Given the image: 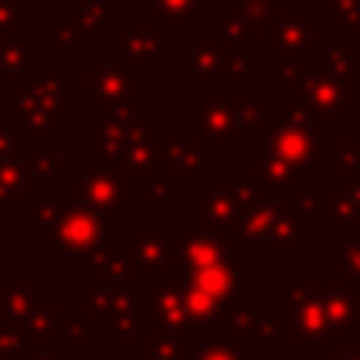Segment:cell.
Listing matches in <instances>:
<instances>
[{"instance_id":"5","label":"cell","mask_w":360,"mask_h":360,"mask_svg":"<svg viewBox=\"0 0 360 360\" xmlns=\"http://www.w3.org/2000/svg\"><path fill=\"white\" fill-rule=\"evenodd\" d=\"M104 245H110V219L68 202L48 231L45 253L48 256L73 253V256L87 259L90 253L101 250Z\"/></svg>"},{"instance_id":"13","label":"cell","mask_w":360,"mask_h":360,"mask_svg":"<svg viewBox=\"0 0 360 360\" xmlns=\"http://www.w3.org/2000/svg\"><path fill=\"white\" fill-rule=\"evenodd\" d=\"M146 295V307H143V329L146 332H191L188 329V315H186V295H183V284L172 281H152L143 290Z\"/></svg>"},{"instance_id":"46","label":"cell","mask_w":360,"mask_h":360,"mask_svg":"<svg viewBox=\"0 0 360 360\" xmlns=\"http://www.w3.org/2000/svg\"><path fill=\"white\" fill-rule=\"evenodd\" d=\"M329 22L340 28L343 37H360V0H335L329 3Z\"/></svg>"},{"instance_id":"30","label":"cell","mask_w":360,"mask_h":360,"mask_svg":"<svg viewBox=\"0 0 360 360\" xmlns=\"http://www.w3.org/2000/svg\"><path fill=\"white\" fill-rule=\"evenodd\" d=\"M59 323H62L59 307L45 301V304H39V307L28 315V321L22 323V332H25V338L34 343V349H48V346H56Z\"/></svg>"},{"instance_id":"63","label":"cell","mask_w":360,"mask_h":360,"mask_svg":"<svg viewBox=\"0 0 360 360\" xmlns=\"http://www.w3.org/2000/svg\"><path fill=\"white\" fill-rule=\"evenodd\" d=\"M357 329H360V326H357Z\"/></svg>"},{"instance_id":"28","label":"cell","mask_w":360,"mask_h":360,"mask_svg":"<svg viewBox=\"0 0 360 360\" xmlns=\"http://www.w3.org/2000/svg\"><path fill=\"white\" fill-rule=\"evenodd\" d=\"M323 219L340 236L360 239V208L340 188H326V211H323Z\"/></svg>"},{"instance_id":"54","label":"cell","mask_w":360,"mask_h":360,"mask_svg":"<svg viewBox=\"0 0 360 360\" xmlns=\"http://www.w3.org/2000/svg\"><path fill=\"white\" fill-rule=\"evenodd\" d=\"M149 202L152 205H172L174 202V186L169 177L158 174L149 180Z\"/></svg>"},{"instance_id":"48","label":"cell","mask_w":360,"mask_h":360,"mask_svg":"<svg viewBox=\"0 0 360 360\" xmlns=\"http://www.w3.org/2000/svg\"><path fill=\"white\" fill-rule=\"evenodd\" d=\"M309 70V56H276V82L281 87H295Z\"/></svg>"},{"instance_id":"25","label":"cell","mask_w":360,"mask_h":360,"mask_svg":"<svg viewBox=\"0 0 360 360\" xmlns=\"http://www.w3.org/2000/svg\"><path fill=\"white\" fill-rule=\"evenodd\" d=\"M48 298L28 278H0V321L22 326L28 315Z\"/></svg>"},{"instance_id":"19","label":"cell","mask_w":360,"mask_h":360,"mask_svg":"<svg viewBox=\"0 0 360 360\" xmlns=\"http://www.w3.org/2000/svg\"><path fill=\"white\" fill-rule=\"evenodd\" d=\"M222 56L225 51L214 37H188L186 39V84L217 90L222 82Z\"/></svg>"},{"instance_id":"33","label":"cell","mask_w":360,"mask_h":360,"mask_svg":"<svg viewBox=\"0 0 360 360\" xmlns=\"http://www.w3.org/2000/svg\"><path fill=\"white\" fill-rule=\"evenodd\" d=\"M326 259L329 267L338 270V278L360 287V239H346V236L332 239L326 248Z\"/></svg>"},{"instance_id":"50","label":"cell","mask_w":360,"mask_h":360,"mask_svg":"<svg viewBox=\"0 0 360 360\" xmlns=\"http://www.w3.org/2000/svg\"><path fill=\"white\" fill-rule=\"evenodd\" d=\"M188 360H245L242 352L233 343H205V346H194L191 343V357Z\"/></svg>"},{"instance_id":"49","label":"cell","mask_w":360,"mask_h":360,"mask_svg":"<svg viewBox=\"0 0 360 360\" xmlns=\"http://www.w3.org/2000/svg\"><path fill=\"white\" fill-rule=\"evenodd\" d=\"M20 155H22V160L28 163V169H31V174L37 180H48V177H53L59 172V158L51 155V152L34 149V152H20Z\"/></svg>"},{"instance_id":"17","label":"cell","mask_w":360,"mask_h":360,"mask_svg":"<svg viewBox=\"0 0 360 360\" xmlns=\"http://www.w3.org/2000/svg\"><path fill=\"white\" fill-rule=\"evenodd\" d=\"M329 284V278H326ZM326 292V287H323ZM323 292L301 301L298 307L290 309V318H287V338L290 343H307V346H318V343H335V332H332V323H329V312H326V304H323Z\"/></svg>"},{"instance_id":"45","label":"cell","mask_w":360,"mask_h":360,"mask_svg":"<svg viewBox=\"0 0 360 360\" xmlns=\"http://www.w3.org/2000/svg\"><path fill=\"white\" fill-rule=\"evenodd\" d=\"M236 3H239V11H242L245 22H248L250 37L262 39L267 25H270V20H273V14L278 11L276 0H236Z\"/></svg>"},{"instance_id":"11","label":"cell","mask_w":360,"mask_h":360,"mask_svg":"<svg viewBox=\"0 0 360 360\" xmlns=\"http://www.w3.org/2000/svg\"><path fill=\"white\" fill-rule=\"evenodd\" d=\"M138 281L141 276H138L132 242H110L87 256V284H98L112 292H121V290H138L135 287Z\"/></svg>"},{"instance_id":"56","label":"cell","mask_w":360,"mask_h":360,"mask_svg":"<svg viewBox=\"0 0 360 360\" xmlns=\"http://www.w3.org/2000/svg\"><path fill=\"white\" fill-rule=\"evenodd\" d=\"M329 360H360V343H340Z\"/></svg>"},{"instance_id":"51","label":"cell","mask_w":360,"mask_h":360,"mask_svg":"<svg viewBox=\"0 0 360 360\" xmlns=\"http://www.w3.org/2000/svg\"><path fill=\"white\" fill-rule=\"evenodd\" d=\"M20 3L22 0H0V39L20 37Z\"/></svg>"},{"instance_id":"15","label":"cell","mask_w":360,"mask_h":360,"mask_svg":"<svg viewBox=\"0 0 360 360\" xmlns=\"http://www.w3.org/2000/svg\"><path fill=\"white\" fill-rule=\"evenodd\" d=\"M138 276L141 281L152 284L163 278V270H172L174 264V239L172 228H138L132 239Z\"/></svg>"},{"instance_id":"37","label":"cell","mask_w":360,"mask_h":360,"mask_svg":"<svg viewBox=\"0 0 360 360\" xmlns=\"http://www.w3.org/2000/svg\"><path fill=\"white\" fill-rule=\"evenodd\" d=\"M146 357L149 360H188L191 357V343H188V332H149V343H146Z\"/></svg>"},{"instance_id":"44","label":"cell","mask_w":360,"mask_h":360,"mask_svg":"<svg viewBox=\"0 0 360 360\" xmlns=\"http://www.w3.org/2000/svg\"><path fill=\"white\" fill-rule=\"evenodd\" d=\"M34 354V343L25 338L22 326L0 321V360H28Z\"/></svg>"},{"instance_id":"1","label":"cell","mask_w":360,"mask_h":360,"mask_svg":"<svg viewBox=\"0 0 360 360\" xmlns=\"http://www.w3.org/2000/svg\"><path fill=\"white\" fill-rule=\"evenodd\" d=\"M231 253L298 256L304 253L298 200L262 191L259 200L222 233Z\"/></svg>"},{"instance_id":"10","label":"cell","mask_w":360,"mask_h":360,"mask_svg":"<svg viewBox=\"0 0 360 360\" xmlns=\"http://www.w3.org/2000/svg\"><path fill=\"white\" fill-rule=\"evenodd\" d=\"M6 115H8V129L17 135V141L20 138H31V141L59 138V112L42 107L22 84L6 93Z\"/></svg>"},{"instance_id":"42","label":"cell","mask_w":360,"mask_h":360,"mask_svg":"<svg viewBox=\"0 0 360 360\" xmlns=\"http://www.w3.org/2000/svg\"><path fill=\"white\" fill-rule=\"evenodd\" d=\"M62 208H65V202L59 200V191L56 188H39L31 197V219L42 231H51V225L56 222V217H59Z\"/></svg>"},{"instance_id":"53","label":"cell","mask_w":360,"mask_h":360,"mask_svg":"<svg viewBox=\"0 0 360 360\" xmlns=\"http://www.w3.org/2000/svg\"><path fill=\"white\" fill-rule=\"evenodd\" d=\"M281 332H287V318H264V321L256 326V332H253V343H256V346H267V343H273Z\"/></svg>"},{"instance_id":"41","label":"cell","mask_w":360,"mask_h":360,"mask_svg":"<svg viewBox=\"0 0 360 360\" xmlns=\"http://www.w3.org/2000/svg\"><path fill=\"white\" fill-rule=\"evenodd\" d=\"M98 340V326L90 318H62L56 332V346H93Z\"/></svg>"},{"instance_id":"24","label":"cell","mask_w":360,"mask_h":360,"mask_svg":"<svg viewBox=\"0 0 360 360\" xmlns=\"http://www.w3.org/2000/svg\"><path fill=\"white\" fill-rule=\"evenodd\" d=\"M143 307H146V295L143 290H121L115 295V307L110 321V340L118 346L135 343L138 332L143 329Z\"/></svg>"},{"instance_id":"39","label":"cell","mask_w":360,"mask_h":360,"mask_svg":"<svg viewBox=\"0 0 360 360\" xmlns=\"http://www.w3.org/2000/svg\"><path fill=\"white\" fill-rule=\"evenodd\" d=\"M233 124H236V138H242V141L264 138V107L250 96H236L233 98Z\"/></svg>"},{"instance_id":"57","label":"cell","mask_w":360,"mask_h":360,"mask_svg":"<svg viewBox=\"0 0 360 360\" xmlns=\"http://www.w3.org/2000/svg\"><path fill=\"white\" fill-rule=\"evenodd\" d=\"M31 360H70L68 354H62L56 346H48V349H34Z\"/></svg>"},{"instance_id":"58","label":"cell","mask_w":360,"mask_h":360,"mask_svg":"<svg viewBox=\"0 0 360 360\" xmlns=\"http://www.w3.org/2000/svg\"><path fill=\"white\" fill-rule=\"evenodd\" d=\"M152 3H155V0H135V8H138V11H141V14H146V11H149V6H152Z\"/></svg>"},{"instance_id":"47","label":"cell","mask_w":360,"mask_h":360,"mask_svg":"<svg viewBox=\"0 0 360 360\" xmlns=\"http://www.w3.org/2000/svg\"><path fill=\"white\" fill-rule=\"evenodd\" d=\"M115 295L118 292H112L107 287L87 284L84 287V318H90V321L110 318L112 315V307H115Z\"/></svg>"},{"instance_id":"3","label":"cell","mask_w":360,"mask_h":360,"mask_svg":"<svg viewBox=\"0 0 360 360\" xmlns=\"http://www.w3.org/2000/svg\"><path fill=\"white\" fill-rule=\"evenodd\" d=\"M84 98L98 107V115L124 118L138 112V70L129 62H87Z\"/></svg>"},{"instance_id":"61","label":"cell","mask_w":360,"mask_h":360,"mask_svg":"<svg viewBox=\"0 0 360 360\" xmlns=\"http://www.w3.org/2000/svg\"><path fill=\"white\" fill-rule=\"evenodd\" d=\"M214 3H236V0H214Z\"/></svg>"},{"instance_id":"12","label":"cell","mask_w":360,"mask_h":360,"mask_svg":"<svg viewBox=\"0 0 360 360\" xmlns=\"http://www.w3.org/2000/svg\"><path fill=\"white\" fill-rule=\"evenodd\" d=\"M262 42L276 56H309L315 51V14L301 8L276 11Z\"/></svg>"},{"instance_id":"40","label":"cell","mask_w":360,"mask_h":360,"mask_svg":"<svg viewBox=\"0 0 360 360\" xmlns=\"http://www.w3.org/2000/svg\"><path fill=\"white\" fill-rule=\"evenodd\" d=\"M326 278H278L276 281V304L278 307H298L301 301L323 292Z\"/></svg>"},{"instance_id":"21","label":"cell","mask_w":360,"mask_h":360,"mask_svg":"<svg viewBox=\"0 0 360 360\" xmlns=\"http://www.w3.org/2000/svg\"><path fill=\"white\" fill-rule=\"evenodd\" d=\"M250 180L262 188V191H270V194H281V197H290V200H298L301 191H304V180L301 174L287 166L284 160L267 155L264 149H256L250 155Z\"/></svg>"},{"instance_id":"16","label":"cell","mask_w":360,"mask_h":360,"mask_svg":"<svg viewBox=\"0 0 360 360\" xmlns=\"http://www.w3.org/2000/svg\"><path fill=\"white\" fill-rule=\"evenodd\" d=\"M163 141H166L163 129L158 124L146 121L135 132V138L129 141V146H127V152H124V158L118 163V172L129 174L132 180H138V177H146V180L158 177L160 169H163Z\"/></svg>"},{"instance_id":"34","label":"cell","mask_w":360,"mask_h":360,"mask_svg":"<svg viewBox=\"0 0 360 360\" xmlns=\"http://www.w3.org/2000/svg\"><path fill=\"white\" fill-rule=\"evenodd\" d=\"M183 295H186V315H188V329H211L219 318H225L228 307L214 301L211 295L194 290V287H186L183 284Z\"/></svg>"},{"instance_id":"35","label":"cell","mask_w":360,"mask_h":360,"mask_svg":"<svg viewBox=\"0 0 360 360\" xmlns=\"http://www.w3.org/2000/svg\"><path fill=\"white\" fill-rule=\"evenodd\" d=\"M225 318H228V343H233V346L253 343V332L264 321V307H259V304H231Z\"/></svg>"},{"instance_id":"32","label":"cell","mask_w":360,"mask_h":360,"mask_svg":"<svg viewBox=\"0 0 360 360\" xmlns=\"http://www.w3.org/2000/svg\"><path fill=\"white\" fill-rule=\"evenodd\" d=\"M87 34L79 28L73 14L65 8L56 14L53 22L45 25V48L48 51H84Z\"/></svg>"},{"instance_id":"36","label":"cell","mask_w":360,"mask_h":360,"mask_svg":"<svg viewBox=\"0 0 360 360\" xmlns=\"http://www.w3.org/2000/svg\"><path fill=\"white\" fill-rule=\"evenodd\" d=\"M68 11L84 34H96L104 39L110 37V0H70Z\"/></svg>"},{"instance_id":"62","label":"cell","mask_w":360,"mask_h":360,"mask_svg":"<svg viewBox=\"0 0 360 360\" xmlns=\"http://www.w3.org/2000/svg\"><path fill=\"white\" fill-rule=\"evenodd\" d=\"M326 3H335V0H326Z\"/></svg>"},{"instance_id":"20","label":"cell","mask_w":360,"mask_h":360,"mask_svg":"<svg viewBox=\"0 0 360 360\" xmlns=\"http://www.w3.org/2000/svg\"><path fill=\"white\" fill-rule=\"evenodd\" d=\"M163 166H169L172 177H180V180L194 177V174L211 180L214 177V152L191 135H186L180 141H163Z\"/></svg>"},{"instance_id":"26","label":"cell","mask_w":360,"mask_h":360,"mask_svg":"<svg viewBox=\"0 0 360 360\" xmlns=\"http://www.w3.org/2000/svg\"><path fill=\"white\" fill-rule=\"evenodd\" d=\"M214 42L222 51H250V31L239 3H214Z\"/></svg>"},{"instance_id":"23","label":"cell","mask_w":360,"mask_h":360,"mask_svg":"<svg viewBox=\"0 0 360 360\" xmlns=\"http://www.w3.org/2000/svg\"><path fill=\"white\" fill-rule=\"evenodd\" d=\"M177 284L194 287V290L211 295L214 301L231 307L233 298H236V290H239V273H236L233 262H217V264H208V267L186 273L183 278H177Z\"/></svg>"},{"instance_id":"60","label":"cell","mask_w":360,"mask_h":360,"mask_svg":"<svg viewBox=\"0 0 360 360\" xmlns=\"http://www.w3.org/2000/svg\"><path fill=\"white\" fill-rule=\"evenodd\" d=\"M6 211H8V205H6V202H0V217H3Z\"/></svg>"},{"instance_id":"9","label":"cell","mask_w":360,"mask_h":360,"mask_svg":"<svg viewBox=\"0 0 360 360\" xmlns=\"http://www.w3.org/2000/svg\"><path fill=\"white\" fill-rule=\"evenodd\" d=\"M172 239H174V264H172L174 281L191 270H200L217 262H233V253L222 239V233L202 231V228H172Z\"/></svg>"},{"instance_id":"29","label":"cell","mask_w":360,"mask_h":360,"mask_svg":"<svg viewBox=\"0 0 360 360\" xmlns=\"http://www.w3.org/2000/svg\"><path fill=\"white\" fill-rule=\"evenodd\" d=\"M28 73H34V39L22 34L0 39V76L25 79Z\"/></svg>"},{"instance_id":"43","label":"cell","mask_w":360,"mask_h":360,"mask_svg":"<svg viewBox=\"0 0 360 360\" xmlns=\"http://www.w3.org/2000/svg\"><path fill=\"white\" fill-rule=\"evenodd\" d=\"M326 158L332 166L340 169V183L360 180V138H343L338 152H329Z\"/></svg>"},{"instance_id":"31","label":"cell","mask_w":360,"mask_h":360,"mask_svg":"<svg viewBox=\"0 0 360 360\" xmlns=\"http://www.w3.org/2000/svg\"><path fill=\"white\" fill-rule=\"evenodd\" d=\"M250 51H225L222 56V82L214 96H225V90H236V96H250Z\"/></svg>"},{"instance_id":"8","label":"cell","mask_w":360,"mask_h":360,"mask_svg":"<svg viewBox=\"0 0 360 360\" xmlns=\"http://www.w3.org/2000/svg\"><path fill=\"white\" fill-rule=\"evenodd\" d=\"M186 135L202 141L214 155L228 149V141L236 138L233 124V98L214 96L208 101L188 98L186 101Z\"/></svg>"},{"instance_id":"55","label":"cell","mask_w":360,"mask_h":360,"mask_svg":"<svg viewBox=\"0 0 360 360\" xmlns=\"http://www.w3.org/2000/svg\"><path fill=\"white\" fill-rule=\"evenodd\" d=\"M17 155V135L8 127H0V158Z\"/></svg>"},{"instance_id":"38","label":"cell","mask_w":360,"mask_h":360,"mask_svg":"<svg viewBox=\"0 0 360 360\" xmlns=\"http://www.w3.org/2000/svg\"><path fill=\"white\" fill-rule=\"evenodd\" d=\"M146 17L155 25H163V22L197 25L200 22V0H155L149 6Z\"/></svg>"},{"instance_id":"6","label":"cell","mask_w":360,"mask_h":360,"mask_svg":"<svg viewBox=\"0 0 360 360\" xmlns=\"http://www.w3.org/2000/svg\"><path fill=\"white\" fill-rule=\"evenodd\" d=\"M262 188L248 177H217L205 191H200V228L225 233L256 200Z\"/></svg>"},{"instance_id":"2","label":"cell","mask_w":360,"mask_h":360,"mask_svg":"<svg viewBox=\"0 0 360 360\" xmlns=\"http://www.w3.org/2000/svg\"><path fill=\"white\" fill-rule=\"evenodd\" d=\"M264 152L292 166L301 180H309L315 177V155H329V141L315 138V124L298 101L281 98L276 104V124L264 132Z\"/></svg>"},{"instance_id":"7","label":"cell","mask_w":360,"mask_h":360,"mask_svg":"<svg viewBox=\"0 0 360 360\" xmlns=\"http://www.w3.org/2000/svg\"><path fill=\"white\" fill-rule=\"evenodd\" d=\"M287 98L298 101L309 112L312 124H318V127H338L343 121V115H349L354 107L352 90L343 82L329 79L315 70H307V76L295 87H290Z\"/></svg>"},{"instance_id":"52","label":"cell","mask_w":360,"mask_h":360,"mask_svg":"<svg viewBox=\"0 0 360 360\" xmlns=\"http://www.w3.org/2000/svg\"><path fill=\"white\" fill-rule=\"evenodd\" d=\"M298 211H301V217H323V211H326V188H304L301 191V197H298Z\"/></svg>"},{"instance_id":"27","label":"cell","mask_w":360,"mask_h":360,"mask_svg":"<svg viewBox=\"0 0 360 360\" xmlns=\"http://www.w3.org/2000/svg\"><path fill=\"white\" fill-rule=\"evenodd\" d=\"M34 197V174L22 155L0 158V202H31Z\"/></svg>"},{"instance_id":"14","label":"cell","mask_w":360,"mask_h":360,"mask_svg":"<svg viewBox=\"0 0 360 360\" xmlns=\"http://www.w3.org/2000/svg\"><path fill=\"white\" fill-rule=\"evenodd\" d=\"M110 48L124 56V62H152L174 48V39L160 31L155 22H127L121 34L110 39Z\"/></svg>"},{"instance_id":"18","label":"cell","mask_w":360,"mask_h":360,"mask_svg":"<svg viewBox=\"0 0 360 360\" xmlns=\"http://www.w3.org/2000/svg\"><path fill=\"white\" fill-rule=\"evenodd\" d=\"M149 121L146 112H132L124 118H107L98 115L96 124V155H98V166L101 169H118L129 141L135 138V132Z\"/></svg>"},{"instance_id":"59","label":"cell","mask_w":360,"mask_h":360,"mask_svg":"<svg viewBox=\"0 0 360 360\" xmlns=\"http://www.w3.org/2000/svg\"><path fill=\"white\" fill-rule=\"evenodd\" d=\"M352 101H360V79L352 84Z\"/></svg>"},{"instance_id":"22","label":"cell","mask_w":360,"mask_h":360,"mask_svg":"<svg viewBox=\"0 0 360 360\" xmlns=\"http://www.w3.org/2000/svg\"><path fill=\"white\" fill-rule=\"evenodd\" d=\"M20 84L48 110L65 115L73 110V79L59 70L56 62H48L42 73H28L20 79Z\"/></svg>"},{"instance_id":"4","label":"cell","mask_w":360,"mask_h":360,"mask_svg":"<svg viewBox=\"0 0 360 360\" xmlns=\"http://www.w3.org/2000/svg\"><path fill=\"white\" fill-rule=\"evenodd\" d=\"M138 197V180L118 169H84L70 180V205L87 208L101 217H121L129 202Z\"/></svg>"}]
</instances>
